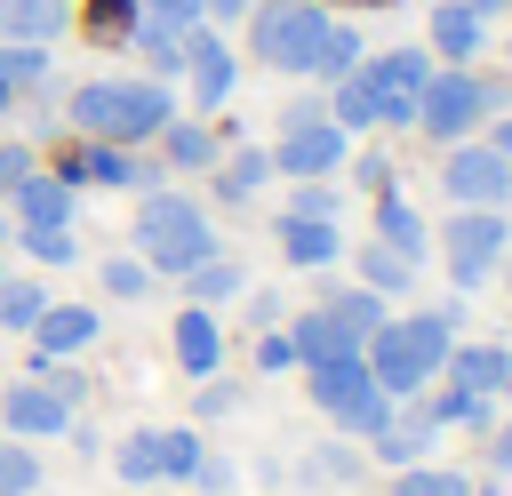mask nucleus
Listing matches in <instances>:
<instances>
[{
  "mask_svg": "<svg viewBox=\"0 0 512 496\" xmlns=\"http://www.w3.org/2000/svg\"><path fill=\"white\" fill-rule=\"evenodd\" d=\"M328 32H336V16H320V0H256L248 8V48L272 72H320Z\"/></svg>",
  "mask_w": 512,
  "mask_h": 496,
  "instance_id": "20e7f679",
  "label": "nucleus"
},
{
  "mask_svg": "<svg viewBox=\"0 0 512 496\" xmlns=\"http://www.w3.org/2000/svg\"><path fill=\"white\" fill-rule=\"evenodd\" d=\"M24 248H32V264H72L80 256V240H72V224H40V232H16Z\"/></svg>",
  "mask_w": 512,
  "mask_h": 496,
  "instance_id": "58836bf2",
  "label": "nucleus"
},
{
  "mask_svg": "<svg viewBox=\"0 0 512 496\" xmlns=\"http://www.w3.org/2000/svg\"><path fill=\"white\" fill-rule=\"evenodd\" d=\"M160 144H168V168H216V136L200 120H168Z\"/></svg>",
  "mask_w": 512,
  "mask_h": 496,
  "instance_id": "7c9ffc66",
  "label": "nucleus"
},
{
  "mask_svg": "<svg viewBox=\"0 0 512 496\" xmlns=\"http://www.w3.org/2000/svg\"><path fill=\"white\" fill-rule=\"evenodd\" d=\"M168 344H176V368H184L192 384L224 368V328H216V312H208V304H184V312H176V328H168Z\"/></svg>",
  "mask_w": 512,
  "mask_h": 496,
  "instance_id": "ddd939ff",
  "label": "nucleus"
},
{
  "mask_svg": "<svg viewBox=\"0 0 512 496\" xmlns=\"http://www.w3.org/2000/svg\"><path fill=\"white\" fill-rule=\"evenodd\" d=\"M8 216H16V232H40V224H72V184H64L56 168H32V176L8 192Z\"/></svg>",
  "mask_w": 512,
  "mask_h": 496,
  "instance_id": "4468645a",
  "label": "nucleus"
},
{
  "mask_svg": "<svg viewBox=\"0 0 512 496\" xmlns=\"http://www.w3.org/2000/svg\"><path fill=\"white\" fill-rule=\"evenodd\" d=\"M200 456H208V448H200L192 424H160V480H192Z\"/></svg>",
  "mask_w": 512,
  "mask_h": 496,
  "instance_id": "473e14b6",
  "label": "nucleus"
},
{
  "mask_svg": "<svg viewBox=\"0 0 512 496\" xmlns=\"http://www.w3.org/2000/svg\"><path fill=\"white\" fill-rule=\"evenodd\" d=\"M392 496H472V480L456 464H400L392 472Z\"/></svg>",
  "mask_w": 512,
  "mask_h": 496,
  "instance_id": "c756f323",
  "label": "nucleus"
},
{
  "mask_svg": "<svg viewBox=\"0 0 512 496\" xmlns=\"http://www.w3.org/2000/svg\"><path fill=\"white\" fill-rule=\"evenodd\" d=\"M328 120L352 136V128H376V80H368V56L352 72H336V96H328Z\"/></svg>",
  "mask_w": 512,
  "mask_h": 496,
  "instance_id": "4be33fe9",
  "label": "nucleus"
},
{
  "mask_svg": "<svg viewBox=\"0 0 512 496\" xmlns=\"http://www.w3.org/2000/svg\"><path fill=\"white\" fill-rule=\"evenodd\" d=\"M128 240H136V256H144L152 272H168V280H184L200 256H216V232H208L200 200H192V192H160V184L136 200Z\"/></svg>",
  "mask_w": 512,
  "mask_h": 496,
  "instance_id": "7ed1b4c3",
  "label": "nucleus"
},
{
  "mask_svg": "<svg viewBox=\"0 0 512 496\" xmlns=\"http://www.w3.org/2000/svg\"><path fill=\"white\" fill-rule=\"evenodd\" d=\"M192 480H200L208 496H224V488H232V464H224V456H200V472H192Z\"/></svg>",
  "mask_w": 512,
  "mask_h": 496,
  "instance_id": "de8ad7c7",
  "label": "nucleus"
},
{
  "mask_svg": "<svg viewBox=\"0 0 512 496\" xmlns=\"http://www.w3.org/2000/svg\"><path fill=\"white\" fill-rule=\"evenodd\" d=\"M488 104H496V88L472 80L464 64H448V72L424 80V96H416V128H424L432 144H456V136H472V128L488 120Z\"/></svg>",
  "mask_w": 512,
  "mask_h": 496,
  "instance_id": "0eeeda50",
  "label": "nucleus"
},
{
  "mask_svg": "<svg viewBox=\"0 0 512 496\" xmlns=\"http://www.w3.org/2000/svg\"><path fill=\"white\" fill-rule=\"evenodd\" d=\"M440 192H448V208H504V200H512V168H504L496 144L456 136L448 160H440Z\"/></svg>",
  "mask_w": 512,
  "mask_h": 496,
  "instance_id": "1a4fd4ad",
  "label": "nucleus"
},
{
  "mask_svg": "<svg viewBox=\"0 0 512 496\" xmlns=\"http://www.w3.org/2000/svg\"><path fill=\"white\" fill-rule=\"evenodd\" d=\"M112 472H120L128 488H160V424H136V432H120V448H112Z\"/></svg>",
  "mask_w": 512,
  "mask_h": 496,
  "instance_id": "b1692460",
  "label": "nucleus"
},
{
  "mask_svg": "<svg viewBox=\"0 0 512 496\" xmlns=\"http://www.w3.org/2000/svg\"><path fill=\"white\" fill-rule=\"evenodd\" d=\"M304 384H312V408H320L344 440H368V432L400 408V400L368 376V360H360V352H344V360H312V368H304Z\"/></svg>",
  "mask_w": 512,
  "mask_h": 496,
  "instance_id": "39448f33",
  "label": "nucleus"
},
{
  "mask_svg": "<svg viewBox=\"0 0 512 496\" xmlns=\"http://www.w3.org/2000/svg\"><path fill=\"white\" fill-rule=\"evenodd\" d=\"M64 32V0H0V40H32L48 48Z\"/></svg>",
  "mask_w": 512,
  "mask_h": 496,
  "instance_id": "5701e85b",
  "label": "nucleus"
},
{
  "mask_svg": "<svg viewBox=\"0 0 512 496\" xmlns=\"http://www.w3.org/2000/svg\"><path fill=\"white\" fill-rule=\"evenodd\" d=\"M248 8H256V0H208V16H224V24H232V16H248Z\"/></svg>",
  "mask_w": 512,
  "mask_h": 496,
  "instance_id": "3c124183",
  "label": "nucleus"
},
{
  "mask_svg": "<svg viewBox=\"0 0 512 496\" xmlns=\"http://www.w3.org/2000/svg\"><path fill=\"white\" fill-rule=\"evenodd\" d=\"M264 184H272V152H256V144L232 152V160L216 168V192H224V200H256Z\"/></svg>",
  "mask_w": 512,
  "mask_h": 496,
  "instance_id": "c85d7f7f",
  "label": "nucleus"
},
{
  "mask_svg": "<svg viewBox=\"0 0 512 496\" xmlns=\"http://www.w3.org/2000/svg\"><path fill=\"white\" fill-rule=\"evenodd\" d=\"M304 480H336V488H344V480H360V448H344V440L312 448V456H304Z\"/></svg>",
  "mask_w": 512,
  "mask_h": 496,
  "instance_id": "4c0bfd02",
  "label": "nucleus"
},
{
  "mask_svg": "<svg viewBox=\"0 0 512 496\" xmlns=\"http://www.w3.org/2000/svg\"><path fill=\"white\" fill-rule=\"evenodd\" d=\"M64 120L80 136H104V144H144L176 120V96H168V80H80Z\"/></svg>",
  "mask_w": 512,
  "mask_h": 496,
  "instance_id": "f03ea898",
  "label": "nucleus"
},
{
  "mask_svg": "<svg viewBox=\"0 0 512 496\" xmlns=\"http://www.w3.org/2000/svg\"><path fill=\"white\" fill-rule=\"evenodd\" d=\"M488 144H496V152H504V168H512V120H504V128H496Z\"/></svg>",
  "mask_w": 512,
  "mask_h": 496,
  "instance_id": "603ef678",
  "label": "nucleus"
},
{
  "mask_svg": "<svg viewBox=\"0 0 512 496\" xmlns=\"http://www.w3.org/2000/svg\"><path fill=\"white\" fill-rule=\"evenodd\" d=\"M240 280H248V272H240L224 248H216V256H200V264L184 272V304H208V312H216L224 296H240Z\"/></svg>",
  "mask_w": 512,
  "mask_h": 496,
  "instance_id": "a878e982",
  "label": "nucleus"
},
{
  "mask_svg": "<svg viewBox=\"0 0 512 496\" xmlns=\"http://www.w3.org/2000/svg\"><path fill=\"white\" fill-rule=\"evenodd\" d=\"M128 40H136V56L152 64V80H160V72H184V40H192L184 24H168V16H152V8H144V16L128 24Z\"/></svg>",
  "mask_w": 512,
  "mask_h": 496,
  "instance_id": "412c9836",
  "label": "nucleus"
},
{
  "mask_svg": "<svg viewBox=\"0 0 512 496\" xmlns=\"http://www.w3.org/2000/svg\"><path fill=\"white\" fill-rule=\"evenodd\" d=\"M0 80H8V88L48 80V48H32V40H0Z\"/></svg>",
  "mask_w": 512,
  "mask_h": 496,
  "instance_id": "c9c22d12",
  "label": "nucleus"
},
{
  "mask_svg": "<svg viewBox=\"0 0 512 496\" xmlns=\"http://www.w3.org/2000/svg\"><path fill=\"white\" fill-rule=\"evenodd\" d=\"M72 408H80V384L56 376V360H32V376H16V384L0 392V432H16V440H56V432H72Z\"/></svg>",
  "mask_w": 512,
  "mask_h": 496,
  "instance_id": "423d86ee",
  "label": "nucleus"
},
{
  "mask_svg": "<svg viewBox=\"0 0 512 496\" xmlns=\"http://www.w3.org/2000/svg\"><path fill=\"white\" fill-rule=\"evenodd\" d=\"M272 232H280V256H288L296 272H328V264L344 256V232L320 224V216H280Z\"/></svg>",
  "mask_w": 512,
  "mask_h": 496,
  "instance_id": "f3484780",
  "label": "nucleus"
},
{
  "mask_svg": "<svg viewBox=\"0 0 512 496\" xmlns=\"http://www.w3.org/2000/svg\"><path fill=\"white\" fill-rule=\"evenodd\" d=\"M248 320H256V328H280V296L256 288V296H248Z\"/></svg>",
  "mask_w": 512,
  "mask_h": 496,
  "instance_id": "09e8293b",
  "label": "nucleus"
},
{
  "mask_svg": "<svg viewBox=\"0 0 512 496\" xmlns=\"http://www.w3.org/2000/svg\"><path fill=\"white\" fill-rule=\"evenodd\" d=\"M32 488H40V456H32V440L0 432V496H32Z\"/></svg>",
  "mask_w": 512,
  "mask_h": 496,
  "instance_id": "72a5a7b5",
  "label": "nucleus"
},
{
  "mask_svg": "<svg viewBox=\"0 0 512 496\" xmlns=\"http://www.w3.org/2000/svg\"><path fill=\"white\" fill-rule=\"evenodd\" d=\"M144 8H152V16H168V24H184V32H192V24H208V0H144Z\"/></svg>",
  "mask_w": 512,
  "mask_h": 496,
  "instance_id": "49530a36",
  "label": "nucleus"
},
{
  "mask_svg": "<svg viewBox=\"0 0 512 496\" xmlns=\"http://www.w3.org/2000/svg\"><path fill=\"white\" fill-rule=\"evenodd\" d=\"M504 248H512V224H504L496 208H456V216L440 224V256H448V280H456V288H480V280L504 264Z\"/></svg>",
  "mask_w": 512,
  "mask_h": 496,
  "instance_id": "6e6552de",
  "label": "nucleus"
},
{
  "mask_svg": "<svg viewBox=\"0 0 512 496\" xmlns=\"http://www.w3.org/2000/svg\"><path fill=\"white\" fill-rule=\"evenodd\" d=\"M432 408H392L376 432H368V448H376V464L384 472H400V464H424V448H432Z\"/></svg>",
  "mask_w": 512,
  "mask_h": 496,
  "instance_id": "dca6fc26",
  "label": "nucleus"
},
{
  "mask_svg": "<svg viewBox=\"0 0 512 496\" xmlns=\"http://www.w3.org/2000/svg\"><path fill=\"white\" fill-rule=\"evenodd\" d=\"M40 312H48V288H40V280H8V272H0V328H8V336H24Z\"/></svg>",
  "mask_w": 512,
  "mask_h": 496,
  "instance_id": "2f4dec72",
  "label": "nucleus"
},
{
  "mask_svg": "<svg viewBox=\"0 0 512 496\" xmlns=\"http://www.w3.org/2000/svg\"><path fill=\"white\" fill-rule=\"evenodd\" d=\"M488 456H496V472H512V424H496V432H488Z\"/></svg>",
  "mask_w": 512,
  "mask_h": 496,
  "instance_id": "8fccbe9b",
  "label": "nucleus"
},
{
  "mask_svg": "<svg viewBox=\"0 0 512 496\" xmlns=\"http://www.w3.org/2000/svg\"><path fill=\"white\" fill-rule=\"evenodd\" d=\"M472 496H504V488H472Z\"/></svg>",
  "mask_w": 512,
  "mask_h": 496,
  "instance_id": "5fc2aeb1",
  "label": "nucleus"
},
{
  "mask_svg": "<svg viewBox=\"0 0 512 496\" xmlns=\"http://www.w3.org/2000/svg\"><path fill=\"white\" fill-rule=\"evenodd\" d=\"M184 80H192V104L208 112V104H224V96H232L240 64H232V48H224L216 32H200V24H192V40H184Z\"/></svg>",
  "mask_w": 512,
  "mask_h": 496,
  "instance_id": "f8f14e48",
  "label": "nucleus"
},
{
  "mask_svg": "<svg viewBox=\"0 0 512 496\" xmlns=\"http://www.w3.org/2000/svg\"><path fill=\"white\" fill-rule=\"evenodd\" d=\"M240 408V384H224V376H200V392H192V416H232Z\"/></svg>",
  "mask_w": 512,
  "mask_h": 496,
  "instance_id": "c03bdc74",
  "label": "nucleus"
},
{
  "mask_svg": "<svg viewBox=\"0 0 512 496\" xmlns=\"http://www.w3.org/2000/svg\"><path fill=\"white\" fill-rule=\"evenodd\" d=\"M320 304H328V312H336V320H344V328H352V336H360V344H368V336H376V328H384V320H392V312H384V296H376V288H328V296H320Z\"/></svg>",
  "mask_w": 512,
  "mask_h": 496,
  "instance_id": "cd10ccee",
  "label": "nucleus"
},
{
  "mask_svg": "<svg viewBox=\"0 0 512 496\" xmlns=\"http://www.w3.org/2000/svg\"><path fill=\"white\" fill-rule=\"evenodd\" d=\"M280 368H296L288 328H256V376H280Z\"/></svg>",
  "mask_w": 512,
  "mask_h": 496,
  "instance_id": "a19ab883",
  "label": "nucleus"
},
{
  "mask_svg": "<svg viewBox=\"0 0 512 496\" xmlns=\"http://www.w3.org/2000/svg\"><path fill=\"white\" fill-rule=\"evenodd\" d=\"M288 344H296V368H312V360H344V352H360V336L328 312V304H312V312H296L288 320Z\"/></svg>",
  "mask_w": 512,
  "mask_h": 496,
  "instance_id": "a211bd4d",
  "label": "nucleus"
},
{
  "mask_svg": "<svg viewBox=\"0 0 512 496\" xmlns=\"http://www.w3.org/2000/svg\"><path fill=\"white\" fill-rule=\"evenodd\" d=\"M32 168H40V160H32V144H16V136H0V200H8V192H16V184H24Z\"/></svg>",
  "mask_w": 512,
  "mask_h": 496,
  "instance_id": "a18cd8bd",
  "label": "nucleus"
},
{
  "mask_svg": "<svg viewBox=\"0 0 512 496\" xmlns=\"http://www.w3.org/2000/svg\"><path fill=\"white\" fill-rule=\"evenodd\" d=\"M376 240H384L392 256H408V264H424V256H432V232H424V216H416V208H408L392 184L376 192Z\"/></svg>",
  "mask_w": 512,
  "mask_h": 496,
  "instance_id": "6ab92c4d",
  "label": "nucleus"
},
{
  "mask_svg": "<svg viewBox=\"0 0 512 496\" xmlns=\"http://www.w3.org/2000/svg\"><path fill=\"white\" fill-rule=\"evenodd\" d=\"M448 344H456V304H432V312H408V320H384L368 344H360V360H368V376L392 392V400H416L432 376H440V360H448Z\"/></svg>",
  "mask_w": 512,
  "mask_h": 496,
  "instance_id": "f257e3e1",
  "label": "nucleus"
},
{
  "mask_svg": "<svg viewBox=\"0 0 512 496\" xmlns=\"http://www.w3.org/2000/svg\"><path fill=\"white\" fill-rule=\"evenodd\" d=\"M432 48H440L448 64H464V56L480 48V16H472V0H440V8H432Z\"/></svg>",
  "mask_w": 512,
  "mask_h": 496,
  "instance_id": "393cba45",
  "label": "nucleus"
},
{
  "mask_svg": "<svg viewBox=\"0 0 512 496\" xmlns=\"http://www.w3.org/2000/svg\"><path fill=\"white\" fill-rule=\"evenodd\" d=\"M24 336H32V360H64V352H88V344H96V312L48 296V312H40Z\"/></svg>",
  "mask_w": 512,
  "mask_h": 496,
  "instance_id": "2eb2a0df",
  "label": "nucleus"
},
{
  "mask_svg": "<svg viewBox=\"0 0 512 496\" xmlns=\"http://www.w3.org/2000/svg\"><path fill=\"white\" fill-rule=\"evenodd\" d=\"M424 408H432V424H488L496 400H488V392H464V384H440Z\"/></svg>",
  "mask_w": 512,
  "mask_h": 496,
  "instance_id": "f704fd0d",
  "label": "nucleus"
},
{
  "mask_svg": "<svg viewBox=\"0 0 512 496\" xmlns=\"http://www.w3.org/2000/svg\"><path fill=\"white\" fill-rule=\"evenodd\" d=\"M352 64H360V32L336 24V32H328V56H320V80H336V72H352Z\"/></svg>",
  "mask_w": 512,
  "mask_h": 496,
  "instance_id": "37998d69",
  "label": "nucleus"
},
{
  "mask_svg": "<svg viewBox=\"0 0 512 496\" xmlns=\"http://www.w3.org/2000/svg\"><path fill=\"white\" fill-rule=\"evenodd\" d=\"M128 24H136V0H96L88 8V32L96 40H128Z\"/></svg>",
  "mask_w": 512,
  "mask_h": 496,
  "instance_id": "79ce46f5",
  "label": "nucleus"
},
{
  "mask_svg": "<svg viewBox=\"0 0 512 496\" xmlns=\"http://www.w3.org/2000/svg\"><path fill=\"white\" fill-rule=\"evenodd\" d=\"M368 80H376V120H384V128H416V96H424V80H432V56H424V48H384V56L368 64Z\"/></svg>",
  "mask_w": 512,
  "mask_h": 496,
  "instance_id": "9b49d317",
  "label": "nucleus"
},
{
  "mask_svg": "<svg viewBox=\"0 0 512 496\" xmlns=\"http://www.w3.org/2000/svg\"><path fill=\"white\" fill-rule=\"evenodd\" d=\"M504 264H512V248H504Z\"/></svg>",
  "mask_w": 512,
  "mask_h": 496,
  "instance_id": "6e6d98bb",
  "label": "nucleus"
},
{
  "mask_svg": "<svg viewBox=\"0 0 512 496\" xmlns=\"http://www.w3.org/2000/svg\"><path fill=\"white\" fill-rule=\"evenodd\" d=\"M288 216H320V224H336V184H328V176H304V184L288 192Z\"/></svg>",
  "mask_w": 512,
  "mask_h": 496,
  "instance_id": "ea45409f",
  "label": "nucleus"
},
{
  "mask_svg": "<svg viewBox=\"0 0 512 496\" xmlns=\"http://www.w3.org/2000/svg\"><path fill=\"white\" fill-rule=\"evenodd\" d=\"M352 264H360V288H376V296H408V288H416V264H408V256H392L384 240H368Z\"/></svg>",
  "mask_w": 512,
  "mask_h": 496,
  "instance_id": "bb28decb",
  "label": "nucleus"
},
{
  "mask_svg": "<svg viewBox=\"0 0 512 496\" xmlns=\"http://www.w3.org/2000/svg\"><path fill=\"white\" fill-rule=\"evenodd\" d=\"M96 280H104V296H128V304H136V296L152 288V264H144V256H104Z\"/></svg>",
  "mask_w": 512,
  "mask_h": 496,
  "instance_id": "e433bc0d",
  "label": "nucleus"
},
{
  "mask_svg": "<svg viewBox=\"0 0 512 496\" xmlns=\"http://www.w3.org/2000/svg\"><path fill=\"white\" fill-rule=\"evenodd\" d=\"M8 104H16V88H8V80H0V112H8Z\"/></svg>",
  "mask_w": 512,
  "mask_h": 496,
  "instance_id": "864d4df0",
  "label": "nucleus"
},
{
  "mask_svg": "<svg viewBox=\"0 0 512 496\" xmlns=\"http://www.w3.org/2000/svg\"><path fill=\"white\" fill-rule=\"evenodd\" d=\"M440 368H448V384H464V392H488V400H496V392H504V376H512V352H504V344H448V360H440Z\"/></svg>",
  "mask_w": 512,
  "mask_h": 496,
  "instance_id": "aec40b11",
  "label": "nucleus"
},
{
  "mask_svg": "<svg viewBox=\"0 0 512 496\" xmlns=\"http://www.w3.org/2000/svg\"><path fill=\"white\" fill-rule=\"evenodd\" d=\"M352 160V136L328 120V112H312V120H296V128H280V144H272V176H336Z\"/></svg>",
  "mask_w": 512,
  "mask_h": 496,
  "instance_id": "9d476101",
  "label": "nucleus"
}]
</instances>
